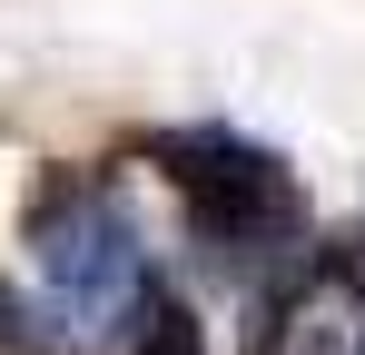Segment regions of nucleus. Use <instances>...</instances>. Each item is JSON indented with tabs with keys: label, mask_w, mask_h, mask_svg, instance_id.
Instances as JSON below:
<instances>
[{
	"label": "nucleus",
	"mask_w": 365,
	"mask_h": 355,
	"mask_svg": "<svg viewBox=\"0 0 365 355\" xmlns=\"http://www.w3.org/2000/svg\"><path fill=\"white\" fill-rule=\"evenodd\" d=\"M0 346H20V306L10 296H0Z\"/></svg>",
	"instance_id": "20e7f679"
},
{
	"label": "nucleus",
	"mask_w": 365,
	"mask_h": 355,
	"mask_svg": "<svg viewBox=\"0 0 365 355\" xmlns=\"http://www.w3.org/2000/svg\"><path fill=\"white\" fill-rule=\"evenodd\" d=\"M30 237H40V277H50V296L69 306L79 336H109L138 306V237H128V217L99 187H60L30 217Z\"/></svg>",
	"instance_id": "f257e3e1"
},
{
	"label": "nucleus",
	"mask_w": 365,
	"mask_h": 355,
	"mask_svg": "<svg viewBox=\"0 0 365 355\" xmlns=\"http://www.w3.org/2000/svg\"><path fill=\"white\" fill-rule=\"evenodd\" d=\"M138 355H207V336H197V316H187V306H148Z\"/></svg>",
	"instance_id": "7ed1b4c3"
},
{
	"label": "nucleus",
	"mask_w": 365,
	"mask_h": 355,
	"mask_svg": "<svg viewBox=\"0 0 365 355\" xmlns=\"http://www.w3.org/2000/svg\"><path fill=\"white\" fill-rule=\"evenodd\" d=\"M158 168L187 187V207L207 217L217 237H277L297 217V187L267 148H247L227 128H197V138H158Z\"/></svg>",
	"instance_id": "f03ea898"
}]
</instances>
